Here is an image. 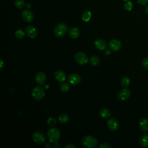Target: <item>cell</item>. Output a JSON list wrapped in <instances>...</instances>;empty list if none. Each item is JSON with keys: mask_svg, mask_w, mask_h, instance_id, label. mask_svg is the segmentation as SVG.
<instances>
[{"mask_svg": "<svg viewBox=\"0 0 148 148\" xmlns=\"http://www.w3.org/2000/svg\"><path fill=\"white\" fill-rule=\"evenodd\" d=\"M45 87H46V88H48L49 87V85H45Z\"/></svg>", "mask_w": 148, "mask_h": 148, "instance_id": "74e56055", "label": "cell"}, {"mask_svg": "<svg viewBox=\"0 0 148 148\" xmlns=\"http://www.w3.org/2000/svg\"><path fill=\"white\" fill-rule=\"evenodd\" d=\"M94 46L97 49L99 50H103L106 48L107 44L104 40L99 39L95 41Z\"/></svg>", "mask_w": 148, "mask_h": 148, "instance_id": "2e32d148", "label": "cell"}, {"mask_svg": "<svg viewBox=\"0 0 148 148\" xmlns=\"http://www.w3.org/2000/svg\"><path fill=\"white\" fill-rule=\"evenodd\" d=\"M60 90L63 92H68L70 89L69 85L65 82H61L60 86Z\"/></svg>", "mask_w": 148, "mask_h": 148, "instance_id": "44dd1931", "label": "cell"}, {"mask_svg": "<svg viewBox=\"0 0 148 148\" xmlns=\"http://www.w3.org/2000/svg\"><path fill=\"white\" fill-rule=\"evenodd\" d=\"M89 61H90V63L92 65L95 66V65H97L99 63V58L97 56H94L90 58Z\"/></svg>", "mask_w": 148, "mask_h": 148, "instance_id": "d4e9b609", "label": "cell"}, {"mask_svg": "<svg viewBox=\"0 0 148 148\" xmlns=\"http://www.w3.org/2000/svg\"><path fill=\"white\" fill-rule=\"evenodd\" d=\"M57 123V121L55 118L50 117L47 120V123L49 126H54Z\"/></svg>", "mask_w": 148, "mask_h": 148, "instance_id": "83f0119b", "label": "cell"}, {"mask_svg": "<svg viewBox=\"0 0 148 148\" xmlns=\"http://www.w3.org/2000/svg\"><path fill=\"white\" fill-rule=\"evenodd\" d=\"M145 12H146V13L147 14V15L148 16V5L146 7V8H145Z\"/></svg>", "mask_w": 148, "mask_h": 148, "instance_id": "d590c367", "label": "cell"}, {"mask_svg": "<svg viewBox=\"0 0 148 148\" xmlns=\"http://www.w3.org/2000/svg\"><path fill=\"white\" fill-rule=\"evenodd\" d=\"M33 140L38 144L44 143L46 140L45 135L41 131H36L32 135Z\"/></svg>", "mask_w": 148, "mask_h": 148, "instance_id": "52a82bcc", "label": "cell"}, {"mask_svg": "<svg viewBox=\"0 0 148 148\" xmlns=\"http://www.w3.org/2000/svg\"><path fill=\"white\" fill-rule=\"evenodd\" d=\"M22 18L23 20L27 22V23H29L31 22L33 19H34V15L32 12L29 10V9H25L23 11L22 14H21Z\"/></svg>", "mask_w": 148, "mask_h": 148, "instance_id": "30bf717a", "label": "cell"}, {"mask_svg": "<svg viewBox=\"0 0 148 148\" xmlns=\"http://www.w3.org/2000/svg\"><path fill=\"white\" fill-rule=\"evenodd\" d=\"M25 32L27 35L31 39L35 38L38 35L37 29L31 25H28L25 28Z\"/></svg>", "mask_w": 148, "mask_h": 148, "instance_id": "9c48e42d", "label": "cell"}, {"mask_svg": "<svg viewBox=\"0 0 148 148\" xmlns=\"http://www.w3.org/2000/svg\"><path fill=\"white\" fill-rule=\"evenodd\" d=\"M109 47L113 51H118L121 47V42L116 39H112L109 42Z\"/></svg>", "mask_w": 148, "mask_h": 148, "instance_id": "8fae6325", "label": "cell"}, {"mask_svg": "<svg viewBox=\"0 0 148 148\" xmlns=\"http://www.w3.org/2000/svg\"><path fill=\"white\" fill-rule=\"evenodd\" d=\"M68 82L72 85H77L81 82V77L77 73H72L68 77Z\"/></svg>", "mask_w": 148, "mask_h": 148, "instance_id": "7c38bea8", "label": "cell"}, {"mask_svg": "<svg viewBox=\"0 0 148 148\" xmlns=\"http://www.w3.org/2000/svg\"><path fill=\"white\" fill-rule=\"evenodd\" d=\"M31 94L34 99L36 101H40L45 97V93L43 88L37 86L32 89Z\"/></svg>", "mask_w": 148, "mask_h": 148, "instance_id": "277c9868", "label": "cell"}, {"mask_svg": "<svg viewBox=\"0 0 148 148\" xmlns=\"http://www.w3.org/2000/svg\"><path fill=\"white\" fill-rule=\"evenodd\" d=\"M99 148H112V146L108 143H102L99 146Z\"/></svg>", "mask_w": 148, "mask_h": 148, "instance_id": "f546056e", "label": "cell"}, {"mask_svg": "<svg viewBox=\"0 0 148 148\" xmlns=\"http://www.w3.org/2000/svg\"><path fill=\"white\" fill-rule=\"evenodd\" d=\"M47 137L48 140L53 143H58L60 138V131L56 127L49 129L47 132Z\"/></svg>", "mask_w": 148, "mask_h": 148, "instance_id": "6da1fadb", "label": "cell"}, {"mask_svg": "<svg viewBox=\"0 0 148 148\" xmlns=\"http://www.w3.org/2000/svg\"><path fill=\"white\" fill-rule=\"evenodd\" d=\"M132 3L130 1H127L124 5V9L127 11H130L132 9Z\"/></svg>", "mask_w": 148, "mask_h": 148, "instance_id": "4316f807", "label": "cell"}, {"mask_svg": "<svg viewBox=\"0 0 148 148\" xmlns=\"http://www.w3.org/2000/svg\"><path fill=\"white\" fill-rule=\"evenodd\" d=\"M140 145L145 148L148 147V134H143L139 138Z\"/></svg>", "mask_w": 148, "mask_h": 148, "instance_id": "e0dca14e", "label": "cell"}, {"mask_svg": "<svg viewBox=\"0 0 148 148\" xmlns=\"http://www.w3.org/2000/svg\"><path fill=\"white\" fill-rule=\"evenodd\" d=\"M45 147H51V145L49 143H47L45 145Z\"/></svg>", "mask_w": 148, "mask_h": 148, "instance_id": "e575fe53", "label": "cell"}, {"mask_svg": "<svg viewBox=\"0 0 148 148\" xmlns=\"http://www.w3.org/2000/svg\"><path fill=\"white\" fill-rule=\"evenodd\" d=\"M99 115L102 118L106 119L111 116V113L108 109L102 108L99 110Z\"/></svg>", "mask_w": 148, "mask_h": 148, "instance_id": "d6986e66", "label": "cell"}, {"mask_svg": "<svg viewBox=\"0 0 148 148\" xmlns=\"http://www.w3.org/2000/svg\"><path fill=\"white\" fill-rule=\"evenodd\" d=\"M138 3L142 5H145L148 2V0H137Z\"/></svg>", "mask_w": 148, "mask_h": 148, "instance_id": "4dcf8cb0", "label": "cell"}, {"mask_svg": "<svg viewBox=\"0 0 148 148\" xmlns=\"http://www.w3.org/2000/svg\"><path fill=\"white\" fill-rule=\"evenodd\" d=\"M80 35L79 30L76 27H72L69 29V35L72 39H76L79 37Z\"/></svg>", "mask_w": 148, "mask_h": 148, "instance_id": "ac0fdd59", "label": "cell"}, {"mask_svg": "<svg viewBox=\"0 0 148 148\" xmlns=\"http://www.w3.org/2000/svg\"><path fill=\"white\" fill-rule=\"evenodd\" d=\"M0 60H1V65H0V69H1H1H2V68H3V61L2 59H1Z\"/></svg>", "mask_w": 148, "mask_h": 148, "instance_id": "836d02e7", "label": "cell"}, {"mask_svg": "<svg viewBox=\"0 0 148 148\" xmlns=\"http://www.w3.org/2000/svg\"><path fill=\"white\" fill-rule=\"evenodd\" d=\"M82 145L83 146L87 148H94L98 145V141L95 138L92 136H85L82 139Z\"/></svg>", "mask_w": 148, "mask_h": 148, "instance_id": "7a4b0ae2", "label": "cell"}, {"mask_svg": "<svg viewBox=\"0 0 148 148\" xmlns=\"http://www.w3.org/2000/svg\"><path fill=\"white\" fill-rule=\"evenodd\" d=\"M27 7L28 8H31V4L29 3H27Z\"/></svg>", "mask_w": 148, "mask_h": 148, "instance_id": "8d00e7d4", "label": "cell"}, {"mask_svg": "<svg viewBox=\"0 0 148 148\" xmlns=\"http://www.w3.org/2000/svg\"><path fill=\"white\" fill-rule=\"evenodd\" d=\"M106 125H107L108 128L112 131H116L118 130L119 128V127H120L119 122L114 117L110 118L107 121Z\"/></svg>", "mask_w": 148, "mask_h": 148, "instance_id": "8992f818", "label": "cell"}, {"mask_svg": "<svg viewBox=\"0 0 148 148\" xmlns=\"http://www.w3.org/2000/svg\"><path fill=\"white\" fill-rule=\"evenodd\" d=\"M65 148H75L76 147V146L73 145V143H69L64 146Z\"/></svg>", "mask_w": 148, "mask_h": 148, "instance_id": "1f68e13d", "label": "cell"}, {"mask_svg": "<svg viewBox=\"0 0 148 148\" xmlns=\"http://www.w3.org/2000/svg\"><path fill=\"white\" fill-rule=\"evenodd\" d=\"M120 83H121V84L122 86L126 87L129 86V84L130 83V80L129 77H128L127 76H124L121 78V79L120 80Z\"/></svg>", "mask_w": 148, "mask_h": 148, "instance_id": "cb8c5ba5", "label": "cell"}, {"mask_svg": "<svg viewBox=\"0 0 148 148\" xmlns=\"http://www.w3.org/2000/svg\"><path fill=\"white\" fill-rule=\"evenodd\" d=\"M142 66H143V68L148 71V57H146V58H145L143 59L142 61Z\"/></svg>", "mask_w": 148, "mask_h": 148, "instance_id": "f1b7e54d", "label": "cell"}, {"mask_svg": "<svg viewBox=\"0 0 148 148\" xmlns=\"http://www.w3.org/2000/svg\"><path fill=\"white\" fill-rule=\"evenodd\" d=\"M25 32L22 29H18L15 32V36L18 39H21L24 37Z\"/></svg>", "mask_w": 148, "mask_h": 148, "instance_id": "603a6c76", "label": "cell"}, {"mask_svg": "<svg viewBox=\"0 0 148 148\" xmlns=\"http://www.w3.org/2000/svg\"><path fill=\"white\" fill-rule=\"evenodd\" d=\"M91 17V13L90 11H85L82 14V20L85 22L90 21Z\"/></svg>", "mask_w": 148, "mask_h": 148, "instance_id": "7402d4cb", "label": "cell"}, {"mask_svg": "<svg viewBox=\"0 0 148 148\" xmlns=\"http://www.w3.org/2000/svg\"><path fill=\"white\" fill-rule=\"evenodd\" d=\"M139 127L143 132L148 131V120L146 118H141L139 120Z\"/></svg>", "mask_w": 148, "mask_h": 148, "instance_id": "5bb4252c", "label": "cell"}, {"mask_svg": "<svg viewBox=\"0 0 148 148\" xmlns=\"http://www.w3.org/2000/svg\"><path fill=\"white\" fill-rule=\"evenodd\" d=\"M54 77L57 81L61 83L64 82L66 78V74L62 70H58L54 72Z\"/></svg>", "mask_w": 148, "mask_h": 148, "instance_id": "9a60e30c", "label": "cell"}, {"mask_svg": "<svg viewBox=\"0 0 148 148\" xmlns=\"http://www.w3.org/2000/svg\"><path fill=\"white\" fill-rule=\"evenodd\" d=\"M14 5L17 8L21 9L24 7L25 2L24 0H15Z\"/></svg>", "mask_w": 148, "mask_h": 148, "instance_id": "484cf974", "label": "cell"}, {"mask_svg": "<svg viewBox=\"0 0 148 148\" xmlns=\"http://www.w3.org/2000/svg\"><path fill=\"white\" fill-rule=\"evenodd\" d=\"M105 54H106V55H110V54H111V50H110V49L106 50L105 51Z\"/></svg>", "mask_w": 148, "mask_h": 148, "instance_id": "d6a6232c", "label": "cell"}, {"mask_svg": "<svg viewBox=\"0 0 148 148\" xmlns=\"http://www.w3.org/2000/svg\"><path fill=\"white\" fill-rule=\"evenodd\" d=\"M123 1H128V0H123Z\"/></svg>", "mask_w": 148, "mask_h": 148, "instance_id": "f35d334b", "label": "cell"}, {"mask_svg": "<svg viewBox=\"0 0 148 148\" xmlns=\"http://www.w3.org/2000/svg\"><path fill=\"white\" fill-rule=\"evenodd\" d=\"M131 95V91L128 88L121 89L118 94V98L120 101H124L129 98Z\"/></svg>", "mask_w": 148, "mask_h": 148, "instance_id": "ba28073f", "label": "cell"}, {"mask_svg": "<svg viewBox=\"0 0 148 148\" xmlns=\"http://www.w3.org/2000/svg\"><path fill=\"white\" fill-rule=\"evenodd\" d=\"M75 61L79 65H85L88 62V58L87 56L83 52L78 51L75 56Z\"/></svg>", "mask_w": 148, "mask_h": 148, "instance_id": "5b68a950", "label": "cell"}, {"mask_svg": "<svg viewBox=\"0 0 148 148\" xmlns=\"http://www.w3.org/2000/svg\"><path fill=\"white\" fill-rule=\"evenodd\" d=\"M68 27L64 23H59L54 28V34L58 38L64 36L68 32Z\"/></svg>", "mask_w": 148, "mask_h": 148, "instance_id": "3957f363", "label": "cell"}, {"mask_svg": "<svg viewBox=\"0 0 148 148\" xmlns=\"http://www.w3.org/2000/svg\"><path fill=\"white\" fill-rule=\"evenodd\" d=\"M46 80V76L43 72H38L35 75V82L39 85H43Z\"/></svg>", "mask_w": 148, "mask_h": 148, "instance_id": "4fadbf2b", "label": "cell"}, {"mask_svg": "<svg viewBox=\"0 0 148 148\" xmlns=\"http://www.w3.org/2000/svg\"><path fill=\"white\" fill-rule=\"evenodd\" d=\"M58 121L60 123L65 124V123H66L69 121V117L68 114H66L65 113H62V114H61L60 115L58 116Z\"/></svg>", "mask_w": 148, "mask_h": 148, "instance_id": "ffe728a7", "label": "cell"}]
</instances>
